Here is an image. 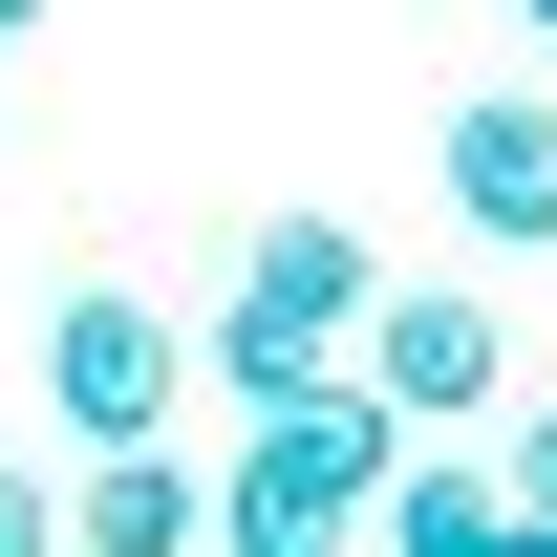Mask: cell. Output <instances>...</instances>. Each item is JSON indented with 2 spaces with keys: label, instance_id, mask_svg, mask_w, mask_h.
Segmentation results:
<instances>
[{
  "label": "cell",
  "instance_id": "cell-10",
  "mask_svg": "<svg viewBox=\"0 0 557 557\" xmlns=\"http://www.w3.org/2000/svg\"><path fill=\"white\" fill-rule=\"evenodd\" d=\"M0 557H65V493L44 472H0Z\"/></svg>",
  "mask_w": 557,
  "mask_h": 557
},
{
  "label": "cell",
  "instance_id": "cell-3",
  "mask_svg": "<svg viewBox=\"0 0 557 557\" xmlns=\"http://www.w3.org/2000/svg\"><path fill=\"white\" fill-rule=\"evenodd\" d=\"M44 408H65L86 450H172V408H194V344H172V300L86 278L65 322H44Z\"/></svg>",
  "mask_w": 557,
  "mask_h": 557
},
{
  "label": "cell",
  "instance_id": "cell-11",
  "mask_svg": "<svg viewBox=\"0 0 557 557\" xmlns=\"http://www.w3.org/2000/svg\"><path fill=\"white\" fill-rule=\"evenodd\" d=\"M0 44H44V0H0Z\"/></svg>",
  "mask_w": 557,
  "mask_h": 557
},
{
  "label": "cell",
  "instance_id": "cell-12",
  "mask_svg": "<svg viewBox=\"0 0 557 557\" xmlns=\"http://www.w3.org/2000/svg\"><path fill=\"white\" fill-rule=\"evenodd\" d=\"M515 22H536V44H557V0H515Z\"/></svg>",
  "mask_w": 557,
  "mask_h": 557
},
{
  "label": "cell",
  "instance_id": "cell-8",
  "mask_svg": "<svg viewBox=\"0 0 557 557\" xmlns=\"http://www.w3.org/2000/svg\"><path fill=\"white\" fill-rule=\"evenodd\" d=\"M364 536H386V557H536V515H515V493H493L472 450H408V472H386V515H364Z\"/></svg>",
  "mask_w": 557,
  "mask_h": 557
},
{
  "label": "cell",
  "instance_id": "cell-7",
  "mask_svg": "<svg viewBox=\"0 0 557 557\" xmlns=\"http://www.w3.org/2000/svg\"><path fill=\"white\" fill-rule=\"evenodd\" d=\"M236 300H278V322H322V344H364V214H258V258H236Z\"/></svg>",
  "mask_w": 557,
  "mask_h": 557
},
{
  "label": "cell",
  "instance_id": "cell-13",
  "mask_svg": "<svg viewBox=\"0 0 557 557\" xmlns=\"http://www.w3.org/2000/svg\"><path fill=\"white\" fill-rule=\"evenodd\" d=\"M536 557H557V536H536Z\"/></svg>",
  "mask_w": 557,
  "mask_h": 557
},
{
  "label": "cell",
  "instance_id": "cell-9",
  "mask_svg": "<svg viewBox=\"0 0 557 557\" xmlns=\"http://www.w3.org/2000/svg\"><path fill=\"white\" fill-rule=\"evenodd\" d=\"M493 493H515V515H536V536H557V386H536V408H515V450H493Z\"/></svg>",
  "mask_w": 557,
  "mask_h": 557
},
{
  "label": "cell",
  "instance_id": "cell-1",
  "mask_svg": "<svg viewBox=\"0 0 557 557\" xmlns=\"http://www.w3.org/2000/svg\"><path fill=\"white\" fill-rule=\"evenodd\" d=\"M386 472H408V429L364 408V386L236 429V450H214V557H344L364 515H386Z\"/></svg>",
  "mask_w": 557,
  "mask_h": 557
},
{
  "label": "cell",
  "instance_id": "cell-5",
  "mask_svg": "<svg viewBox=\"0 0 557 557\" xmlns=\"http://www.w3.org/2000/svg\"><path fill=\"white\" fill-rule=\"evenodd\" d=\"M65 557H214V472H194V450H86Z\"/></svg>",
  "mask_w": 557,
  "mask_h": 557
},
{
  "label": "cell",
  "instance_id": "cell-4",
  "mask_svg": "<svg viewBox=\"0 0 557 557\" xmlns=\"http://www.w3.org/2000/svg\"><path fill=\"white\" fill-rule=\"evenodd\" d=\"M429 194L472 214L493 258H557V86H472V108L429 129Z\"/></svg>",
  "mask_w": 557,
  "mask_h": 557
},
{
  "label": "cell",
  "instance_id": "cell-2",
  "mask_svg": "<svg viewBox=\"0 0 557 557\" xmlns=\"http://www.w3.org/2000/svg\"><path fill=\"white\" fill-rule=\"evenodd\" d=\"M344 364H364V408L408 429V450H450V429H493V408H515V322H493L472 278H386Z\"/></svg>",
  "mask_w": 557,
  "mask_h": 557
},
{
  "label": "cell",
  "instance_id": "cell-6",
  "mask_svg": "<svg viewBox=\"0 0 557 557\" xmlns=\"http://www.w3.org/2000/svg\"><path fill=\"white\" fill-rule=\"evenodd\" d=\"M194 364L236 386V429H278V408H344V386H364V364L322 344V322H278V300H214V322H194Z\"/></svg>",
  "mask_w": 557,
  "mask_h": 557
}]
</instances>
